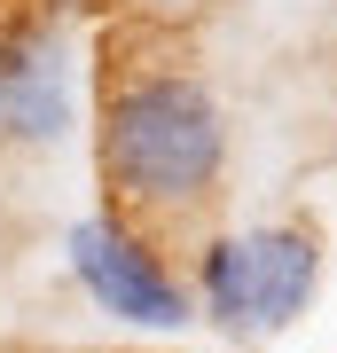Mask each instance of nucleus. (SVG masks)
<instances>
[{
  "label": "nucleus",
  "mask_w": 337,
  "mask_h": 353,
  "mask_svg": "<svg viewBox=\"0 0 337 353\" xmlns=\"http://www.w3.org/2000/svg\"><path fill=\"white\" fill-rule=\"evenodd\" d=\"M314 283H322V252L306 228H243L204 252V314L236 338H267L306 314Z\"/></svg>",
  "instance_id": "nucleus-2"
},
{
  "label": "nucleus",
  "mask_w": 337,
  "mask_h": 353,
  "mask_svg": "<svg viewBox=\"0 0 337 353\" xmlns=\"http://www.w3.org/2000/svg\"><path fill=\"white\" fill-rule=\"evenodd\" d=\"M220 165H227V126L212 87L181 71H141L102 102V173L125 204L188 212L212 196Z\"/></svg>",
  "instance_id": "nucleus-1"
},
{
  "label": "nucleus",
  "mask_w": 337,
  "mask_h": 353,
  "mask_svg": "<svg viewBox=\"0 0 337 353\" xmlns=\"http://www.w3.org/2000/svg\"><path fill=\"white\" fill-rule=\"evenodd\" d=\"M71 126V71L48 32H16L0 48V134L16 141H55Z\"/></svg>",
  "instance_id": "nucleus-4"
},
{
  "label": "nucleus",
  "mask_w": 337,
  "mask_h": 353,
  "mask_svg": "<svg viewBox=\"0 0 337 353\" xmlns=\"http://www.w3.org/2000/svg\"><path fill=\"white\" fill-rule=\"evenodd\" d=\"M71 275L94 290L102 314L141 322V330H181L188 322V290L165 275V259L141 236H125L118 220H79L71 228Z\"/></svg>",
  "instance_id": "nucleus-3"
},
{
  "label": "nucleus",
  "mask_w": 337,
  "mask_h": 353,
  "mask_svg": "<svg viewBox=\"0 0 337 353\" xmlns=\"http://www.w3.org/2000/svg\"><path fill=\"white\" fill-rule=\"evenodd\" d=\"M134 8H181V0H134Z\"/></svg>",
  "instance_id": "nucleus-5"
}]
</instances>
